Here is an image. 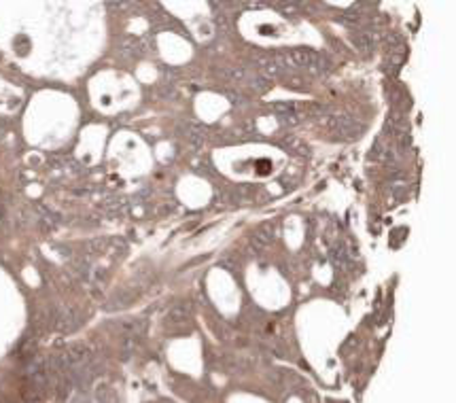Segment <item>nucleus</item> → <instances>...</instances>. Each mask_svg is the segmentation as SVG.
<instances>
[{
    "label": "nucleus",
    "mask_w": 456,
    "mask_h": 403,
    "mask_svg": "<svg viewBox=\"0 0 456 403\" xmlns=\"http://www.w3.org/2000/svg\"><path fill=\"white\" fill-rule=\"evenodd\" d=\"M180 132H183V136L189 140V144L193 149H202L204 142H206V127L197 123V121H183Z\"/></svg>",
    "instance_id": "20e7f679"
},
{
    "label": "nucleus",
    "mask_w": 456,
    "mask_h": 403,
    "mask_svg": "<svg viewBox=\"0 0 456 403\" xmlns=\"http://www.w3.org/2000/svg\"><path fill=\"white\" fill-rule=\"evenodd\" d=\"M331 263L333 267H337V270H344V267L348 265V248L346 244H335V246L331 248Z\"/></svg>",
    "instance_id": "6e6552de"
},
{
    "label": "nucleus",
    "mask_w": 456,
    "mask_h": 403,
    "mask_svg": "<svg viewBox=\"0 0 456 403\" xmlns=\"http://www.w3.org/2000/svg\"><path fill=\"white\" fill-rule=\"evenodd\" d=\"M219 74L225 77L227 81H246L250 72L246 68H227V70H221Z\"/></svg>",
    "instance_id": "f8f14e48"
},
{
    "label": "nucleus",
    "mask_w": 456,
    "mask_h": 403,
    "mask_svg": "<svg viewBox=\"0 0 456 403\" xmlns=\"http://www.w3.org/2000/svg\"><path fill=\"white\" fill-rule=\"evenodd\" d=\"M278 9L280 11H284V15H295V13H299V4H291V2H282V4H278Z\"/></svg>",
    "instance_id": "a211bd4d"
},
{
    "label": "nucleus",
    "mask_w": 456,
    "mask_h": 403,
    "mask_svg": "<svg viewBox=\"0 0 456 403\" xmlns=\"http://www.w3.org/2000/svg\"><path fill=\"white\" fill-rule=\"evenodd\" d=\"M280 147H284V149L293 151V153L310 155V149H308V144L303 142V140L295 138V136H284V138H280Z\"/></svg>",
    "instance_id": "1a4fd4ad"
},
{
    "label": "nucleus",
    "mask_w": 456,
    "mask_h": 403,
    "mask_svg": "<svg viewBox=\"0 0 456 403\" xmlns=\"http://www.w3.org/2000/svg\"><path fill=\"white\" fill-rule=\"evenodd\" d=\"M121 51H123V53H127V55H138L142 49H140V43H138V40L130 38V40H125V43H123V49H121Z\"/></svg>",
    "instance_id": "f3484780"
},
{
    "label": "nucleus",
    "mask_w": 456,
    "mask_h": 403,
    "mask_svg": "<svg viewBox=\"0 0 456 403\" xmlns=\"http://www.w3.org/2000/svg\"><path fill=\"white\" fill-rule=\"evenodd\" d=\"M278 117V121L282 125H297V123H301L303 121V115L299 113H289V115H276Z\"/></svg>",
    "instance_id": "dca6fc26"
},
{
    "label": "nucleus",
    "mask_w": 456,
    "mask_h": 403,
    "mask_svg": "<svg viewBox=\"0 0 456 403\" xmlns=\"http://www.w3.org/2000/svg\"><path fill=\"white\" fill-rule=\"evenodd\" d=\"M104 208H106L110 214H121V212H125L127 210V202L123 200V197H115V200L104 202Z\"/></svg>",
    "instance_id": "ddd939ff"
},
{
    "label": "nucleus",
    "mask_w": 456,
    "mask_h": 403,
    "mask_svg": "<svg viewBox=\"0 0 456 403\" xmlns=\"http://www.w3.org/2000/svg\"><path fill=\"white\" fill-rule=\"evenodd\" d=\"M191 316V303H178L174 306L166 316V323L168 325H180V323H187Z\"/></svg>",
    "instance_id": "0eeeda50"
},
{
    "label": "nucleus",
    "mask_w": 456,
    "mask_h": 403,
    "mask_svg": "<svg viewBox=\"0 0 456 403\" xmlns=\"http://www.w3.org/2000/svg\"><path fill=\"white\" fill-rule=\"evenodd\" d=\"M79 316L72 308L68 306H57L55 312H53V327L62 333H68V331H74L79 327Z\"/></svg>",
    "instance_id": "7ed1b4c3"
},
{
    "label": "nucleus",
    "mask_w": 456,
    "mask_h": 403,
    "mask_svg": "<svg viewBox=\"0 0 456 403\" xmlns=\"http://www.w3.org/2000/svg\"><path fill=\"white\" fill-rule=\"evenodd\" d=\"M274 238H276V227H274V223H263L253 231L250 244H253L255 248H265L267 244H272Z\"/></svg>",
    "instance_id": "39448f33"
},
{
    "label": "nucleus",
    "mask_w": 456,
    "mask_h": 403,
    "mask_svg": "<svg viewBox=\"0 0 456 403\" xmlns=\"http://www.w3.org/2000/svg\"><path fill=\"white\" fill-rule=\"evenodd\" d=\"M274 110H276L278 115L299 113V104H295V102H274Z\"/></svg>",
    "instance_id": "2eb2a0df"
},
{
    "label": "nucleus",
    "mask_w": 456,
    "mask_h": 403,
    "mask_svg": "<svg viewBox=\"0 0 456 403\" xmlns=\"http://www.w3.org/2000/svg\"><path fill=\"white\" fill-rule=\"evenodd\" d=\"M38 212H40V221H43L45 227H55L57 221H60L55 212H51V210L45 208V206H38Z\"/></svg>",
    "instance_id": "4468645a"
},
{
    "label": "nucleus",
    "mask_w": 456,
    "mask_h": 403,
    "mask_svg": "<svg viewBox=\"0 0 456 403\" xmlns=\"http://www.w3.org/2000/svg\"><path fill=\"white\" fill-rule=\"evenodd\" d=\"M282 55H284L286 68H303V70H310V72H314V74H323L329 70V60H325L323 55L312 51V49L297 47V49H291Z\"/></svg>",
    "instance_id": "f257e3e1"
},
{
    "label": "nucleus",
    "mask_w": 456,
    "mask_h": 403,
    "mask_svg": "<svg viewBox=\"0 0 456 403\" xmlns=\"http://www.w3.org/2000/svg\"><path fill=\"white\" fill-rule=\"evenodd\" d=\"M327 127L335 138L340 140H356L363 136L365 125L352 115H331L327 121Z\"/></svg>",
    "instance_id": "f03ea898"
},
{
    "label": "nucleus",
    "mask_w": 456,
    "mask_h": 403,
    "mask_svg": "<svg viewBox=\"0 0 456 403\" xmlns=\"http://www.w3.org/2000/svg\"><path fill=\"white\" fill-rule=\"evenodd\" d=\"M257 172H259V174L272 172V161H270V159H261V161H259V168H257Z\"/></svg>",
    "instance_id": "6ab92c4d"
},
{
    "label": "nucleus",
    "mask_w": 456,
    "mask_h": 403,
    "mask_svg": "<svg viewBox=\"0 0 456 403\" xmlns=\"http://www.w3.org/2000/svg\"><path fill=\"white\" fill-rule=\"evenodd\" d=\"M259 32L261 34H276V32H274V26H261Z\"/></svg>",
    "instance_id": "aec40b11"
},
{
    "label": "nucleus",
    "mask_w": 456,
    "mask_h": 403,
    "mask_svg": "<svg viewBox=\"0 0 456 403\" xmlns=\"http://www.w3.org/2000/svg\"><path fill=\"white\" fill-rule=\"evenodd\" d=\"M93 403H117V395L108 384H100L93 390Z\"/></svg>",
    "instance_id": "9d476101"
},
{
    "label": "nucleus",
    "mask_w": 456,
    "mask_h": 403,
    "mask_svg": "<svg viewBox=\"0 0 456 403\" xmlns=\"http://www.w3.org/2000/svg\"><path fill=\"white\" fill-rule=\"evenodd\" d=\"M246 83H248L250 89L257 91V93H265V91L272 87V81L267 79V77H261V74H253V72L248 74Z\"/></svg>",
    "instance_id": "9b49d317"
},
{
    "label": "nucleus",
    "mask_w": 456,
    "mask_h": 403,
    "mask_svg": "<svg viewBox=\"0 0 456 403\" xmlns=\"http://www.w3.org/2000/svg\"><path fill=\"white\" fill-rule=\"evenodd\" d=\"M376 34L373 30H361V32H354L352 34V43L356 45V49L361 51V53H371L373 45H376Z\"/></svg>",
    "instance_id": "423d86ee"
}]
</instances>
